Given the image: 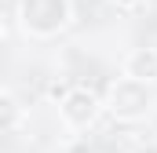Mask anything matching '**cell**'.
Masks as SVG:
<instances>
[{"label":"cell","mask_w":157,"mask_h":153,"mask_svg":"<svg viewBox=\"0 0 157 153\" xmlns=\"http://www.w3.org/2000/svg\"><path fill=\"white\" fill-rule=\"evenodd\" d=\"M22 29L33 37H55L70 22V0H22L18 4Z\"/></svg>","instance_id":"6da1fadb"},{"label":"cell","mask_w":157,"mask_h":153,"mask_svg":"<svg viewBox=\"0 0 157 153\" xmlns=\"http://www.w3.org/2000/svg\"><path fill=\"white\" fill-rule=\"evenodd\" d=\"M146 110H150L146 84L121 76L117 84L110 88V113L117 117V120H139V117H146Z\"/></svg>","instance_id":"7a4b0ae2"},{"label":"cell","mask_w":157,"mask_h":153,"mask_svg":"<svg viewBox=\"0 0 157 153\" xmlns=\"http://www.w3.org/2000/svg\"><path fill=\"white\" fill-rule=\"evenodd\" d=\"M59 113L70 128H88L99 117V99L88 88H66L62 99H59Z\"/></svg>","instance_id":"3957f363"},{"label":"cell","mask_w":157,"mask_h":153,"mask_svg":"<svg viewBox=\"0 0 157 153\" xmlns=\"http://www.w3.org/2000/svg\"><path fill=\"white\" fill-rule=\"evenodd\" d=\"M124 76L139 80V84H154L157 80V47H135L124 58Z\"/></svg>","instance_id":"277c9868"},{"label":"cell","mask_w":157,"mask_h":153,"mask_svg":"<svg viewBox=\"0 0 157 153\" xmlns=\"http://www.w3.org/2000/svg\"><path fill=\"white\" fill-rule=\"evenodd\" d=\"M0 124H4V131H18V124H22V106L15 102L11 91L0 95Z\"/></svg>","instance_id":"5b68a950"},{"label":"cell","mask_w":157,"mask_h":153,"mask_svg":"<svg viewBox=\"0 0 157 153\" xmlns=\"http://www.w3.org/2000/svg\"><path fill=\"white\" fill-rule=\"evenodd\" d=\"M66 153H95V150H91V146H88L84 139H77L73 146H66Z\"/></svg>","instance_id":"8992f818"},{"label":"cell","mask_w":157,"mask_h":153,"mask_svg":"<svg viewBox=\"0 0 157 153\" xmlns=\"http://www.w3.org/2000/svg\"><path fill=\"white\" fill-rule=\"evenodd\" d=\"M113 4H117V7H128V11H135V7H143L146 0H113Z\"/></svg>","instance_id":"52a82bcc"},{"label":"cell","mask_w":157,"mask_h":153,"mask_svg":"<svg viewBox=\"0 0 157 153\" xmlns=\"http://www.w3.org/2000/svg\"><path fill=\"white\" fill-rule=\"evenodd\" d=\"M132 153H157V146L150 142V146H139V150H132Z\"/></svg>","instance_id":"ba28073f"}]
</instances>
